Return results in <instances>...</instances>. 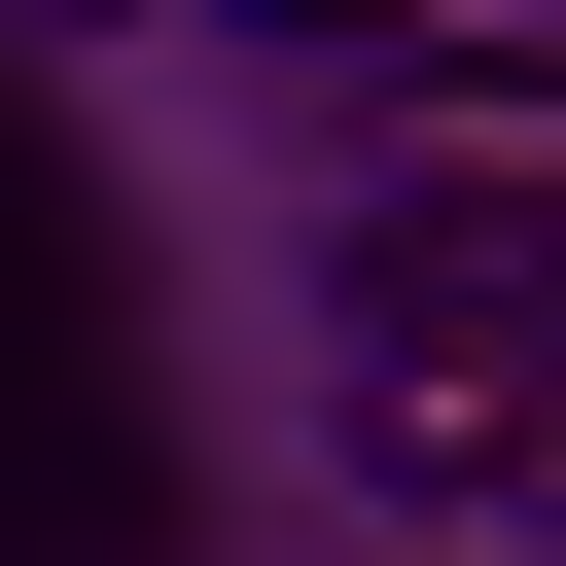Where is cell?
<instances>
[{
	"instance_id": "6da1fadb",
	"label": "cell",
	"mask_w": 566,
	"mask_h": 566,
	"mask_svg": "<svg viewBox=\"0 0 566 566\" xmlns=\"http://www.w3.org/2000/svg\"><path fill=\"white\" fill-rule=\"evenodd\" d=\"M318 389H354V460H389V495H495V460H531V389H566V248H495V212H389Z\"/></svg>"
},
{
	"instance_id": "3957f363",
	"label": "cell",
	"mask_w": 566,
	"mask_h": 566,
	"mask_svg": "<svg viewBox=\"0 0 566 566\" xmlns=\"http://www.w3.org/2000/svg\"><path fill=\"white\" fill-rule=\"evenodd\" d=\"M495 531H566V389H531V460H495Z\"/></svg>"
},
{
	"instance_id": "7a4b0ae2",
	"label": "cell",
	"mask_w": 566,
	"mask_h": 566,
	"mask_svg": "<svg viewBox=\"0 0 566 566\" xmlns=\"http://www.w3.org/2000/svg\"><path fill=\"white\" fill-rule=\"evenodd\" d=\"M354 71L424 106V177H460V212H566V35H460V0H424V35H354Z\"/></svg>"
},
{
	"instance_id": "277c9868",
	"label": "cell",
	"mask_w": 566,
	"mask_h": 566,
	"mask_svg": "<svg viewBox=\"0 0 566 566\" xmlns=\"http://www.w3.org/2000/svg\"><path fill=\"white\" fill-rule=\"evenodd\" d=\"M248 35H424V0H248Z\"/></svg>"
}]
</instances>
